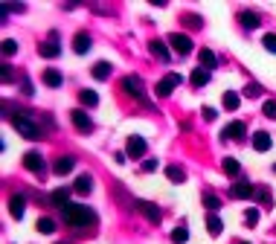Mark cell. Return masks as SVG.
Returning <instances> with one entry per match:
<instances>
[{
  "instance_id": "obj_23",
  "label": "cell",
  "mask_w": 276,
  "mask_h": 244,
  "mask_svg": "<svg viewBox=\"0 0 276 244\" xmlns=\"http://www.w3.org/2000/svg\"><path fill=\"white\" fill-rule=\"evenodd\" d=\"M108 76H111V64H108V61H99V64H93V79L105 81Z\"/></svg>"
},
{
  "instance_id": "obj_12",
  "label": "cell",
  "mask_w": 276,
  "mask_h": 244,
  "mask_svg": "<svg viewBox=\"0 0 276 244\" xmlns=\"http://www.w3.org/2000/svg\"><path fill=\"white\" fill-rule=\"evenodd\" d=\"M244 122H230V125L221 131V139H244Z\"/></svg>"
},
{
  "instance_id": "obj_24",
  "label": "cell",
  "mask_w": 276,
  "mask_h": 244,
  "mask_svg": "<svg viewBox=\"0 0 276 244\" xmlns=\"http://www.w3.org/2000/svg\"><path fill=\"white\" fill-rule=\"evenodd\" d=\"M50 198H53V204H58V207H67L70 204V189L67 186H64V189H56Z\"/></svg>"
},
{
  "instance_id": "obj_31",
  "label": "cell",
  "mask_w": 276,
  "mask_h": 244,
  "mask_svg": "<svg viewBox=\"0 0 276 244\" xmlns=\"http://www.w3.org/2000/svg\"><path fill=\"white\" fill-rule=\"evenodd\" d=\"M186 238H189V230H186V227H177V230L172 232V241L174 244H183Z\"/></svg>"
},
{
  "instance_id": "obj_5",
  "label": "cell",
  "mask_w": 276,
  "mask_h": 244,
  "mask_svg": "<svg viewBox=\"0 0 276 244\" xmlns=\"http://www.w3.org/2000/svg\"><path fill=\"white\" fill-rule=\"evenodd\" d=\"M169 44H172V50L177 56H189V53H192V38H189V35L174 32V35H169Z\"/></svg>"
},
{
  "instance_id": "obj_20",
  "label": "cell",
  "mask_w": 276,
  "mask_h": 244,
  "mask_svg": "<svg viewBox=\"0 0 276 244\" xmlns=\"http://www.w3.org/2000/svg\"><path fill=\"white\" fill-rule=\"evenodd\" d=\"M61 81H64V76H61L58 70H47L44 73V84L47 87H61Z\"/></svg>"
},
{
  "instance_id": "obj_38",
  "label": "cell",
  "mask_w": 276,
  "mask_h": 244,
  "mask_svg": "<svg viewBox=\"0 0 276 244\" xmlns=\"http://www.w3.org/2000/svg\"><path fill=\"white\" fill-rule=\"evenodd\" d=\"M215 116H218V111H215V108H204V119H207V122H212Z\"/></svg>"
},
{
  "instance_id": "obj_35",
  "label": "cell",
  "mask_w": 276,
  "mask_h": 244,
  "mask_svg": "<svg viewBox=\"0 0 276 244\" xmlns=\"http://www.w3.org/2000/svg\"><path fill=\"white\" fill-rule=\"evenodd\" d=\"M262 111H265L267 119H276V102H273V99H267V102L262 105Z\"/></svg>"
},
{
  "instance_id": "obj_2",
  "label": "cell",
  "mask_w": 276,
  "mask_h": 244,
  "mask_svg": "<svg viewBox=\"0 0 276 244\" xmlns=\"http://www.w3.org/2000/svg\"><path fill=\"white\" fill-rule=\"evenodd\" d=\"M12 125L18 128V134L26 139H41V128L35 125L26 114H12Z\"/></svg>"
},
{
  "instance_id": "obj_21",
  "label": "cell",
  "mask_w": 276,
  "mask_h": 244,
  "mask_svg": "<svg viewBox=\"0 0 276 244\" xmlns=\"http://www.w3.org/2000/svg\"><path fill=\"white\" fill-rule=\"evenodd\" d=\"M151 53H154V56L160 58V61H169V58H172V53H169V50H166V44H163V41H151Z\"/></svg>"
},
{
  "instance_id": "obj_32",
  "label": "cell",
  "mask_w": 276,
  "mask_h": 244,
  "mask_svg": "<svg viewBox=\"0 0 276 244\" xmlns=\"http://www.w3.org/2000/svg\"><path fill=\"white\" fill-rule=\"evenodd\" d=\"M204 204H207V207L215 212V209H221V198H215L212 192H207V195H204Z\"/></svg>"
},
{
  "instance_id": "obj_36",
  "label": "cell",
  "mask_w": 276,
  "mask_h": 244,
  "mask_svg": "<svg viewBox=\"0 0 276 244\" xmlns=\"http://www.w3.org/2000/svg\"><path fill=\"white\" fill-rule=\"evenodd\" d=\"M265 50H267V53H276V35L273 32L265 35Z\"/></svg>"
},
{
  "instance_id": "obj_7",
  "label": "cell",
  "mask_w": 276,
  "mask_h": 244,
  "mask_svg": "<svg viewBox=\"0 0 276 244\" xmlns=\"http://www.w3.org/2000/svg\"><path fill=\"white\" fill-rule=\"evenodd\" d=\"M134 207L146 215V218L151 221V224H160V218H163V212H160V207H154V204H149V201H134Z\"/></svg>"
},
{
  "instance_id": "obj_37",
  "label": "cell",
  "mask_w": 276,
  "mask_h": 244,
  "mask_svg": "<svg viewBox=\"0 0 276 244\" xmlns=\"http://www.w3.org/2000/svg\"><path fill=\"white\" fill-rule=\"evenodd\" d=\"M256 198H259L262 204H273V201H270V192H267V189H256Z\"/></svg>"
},
{
  "instance_id": "obj_3",
  "label": "cell",
  "mask_w": 276,
  "mask_h": 244,
  "mask_svg": "<svg viewBox=\"0 0 276 244\" xmlns=\"http://www.w3.org/2000/svg\"><path fill=\"white\" fill-rule=\"evenodd\" d=\"M23 169L38 174V177H44V172H47L44 154H41V151H26V154H23Z\"/></svg>"
},
{
  "instance_id": "obj_9",
  "label": "cell",
  "mask_w": 276,
  "mask_h": 244,
  "mask_svg": "<svg viewBox=\"0 0 276 244\" xmlns=\"http://www.w3.org/2000/svg\"><path fill=\"white\" fill-rule=\"evenodd\" d=\"M70 119H73V125L79 128L81 134H90V131H93V119L84 114V111H73V114H70Z\"/></svg>"
},
{
  "instance_id": "obj_41",
  "label": "cell",
  "mask_w": 276,
  "mask_h": 244,
  "mask_svg": "<svg viewBox=\"0 0 276 244\" xmlns=\"http://www.w3.org/2000/svg\"><path fill=\"white\" fill-rule=\"evenodd\" d=\"M186 21H189V26H201V18H195V15H189Z\"/></svg>"
},
{
  "instance_id": "obj_43",
  "label": "cell",
  "mask_w": 276,
  "mask_h": 244,
  "mask_svg": "<svg viewBox=\"0 0 276 244\" xmlns=\"http://www.w3.org/2000/svg\"><path fill=\"white\" fill-rule=\"evenodd\" d=\"M273 169H276V166H273Z\"/></svg>"
},
{
  "instance_id": "obj_11",
  "label": "cell",
  "mask_w": 276,
  "mask_h": 244,
  "mask_svg": "<svg viewBox=\"0 0 276 244\" xmlns=\"http://www.w3.org/2000/svg\"><path fill=\"white\" fill-rule=\"evenodd\" d=\"M125 154H128V157H143V154H146V139H143V137H128Z\"/></svg>"
},
{
  "instance_id": "obj_26",
  "label": "cell",
  "mask_w": 276,
  "mask_h": 244,
  "mask_svg": "<svg viewBox=\"0 0 276 244\" xmlns=\"http://www.w3.org/2000/svg\"><path fill=\"white\" fill-rule=\"evenodd\" d=\"M221 102H224V108H227V111H236V108L242 105V99H239V93L227 90V93H224V99H221Z\"/></svg>"
},
{
  "instance_id": "obj_25",
  "label": "cell",
  "mask_w": 276,
  "mask_h": 244,
  "mask_svg": "<svg viewBox=\"0 0 276 244\" xmlns=\"http://www.w3.org/2000/svg\"><path fill=\"white\" fill-rule=\"evenodd\" d=\"M192 84H195V87H204V84H209V70L198 67L195 73H192Z\"/></svg>"
},
{
  "instance_id": "obj_15",
  "label": "cell",
  "mask_w": 276,
  "mask_h": 244,
  "mask_svg": "<svg viewBox=\"0 0 276 244\" xmlns=\"http://www.w3.org/2000/svg\"><path fill=\"white\" fill-rule=\"evenodd\" d=\"M23 209H26V198L23 195H12L9 198V212L15 218H23Z\"/></svg>"
},
{
  "instance_id": "obj_10",
  "label": "cell",
  "mask_w": 276,
  "mask_h": 244,
  "mask_svg": "<svg viewBox=\"0 0 276 244\" xmlns=\"http://www.w3.org/2000/svg\"><path fill=\"white\" fill-rule=\"evenodd\" d=\"M230 195L239 198V201H244V198H253L256 195V186H250L247 180H239V183L230 186Z\"/></svg>"
},
{
  "instance_id": "obj_8",
  "label": "cell",
  "mask_w": 276,
  "mask_h": 244,
  "mask_svg": "<svg viewBox=\"0 0 276 244\" xmlns=\"http://www.w3.org/2000/svg\"><path fill=\"white\" fill-rule=\"evenodd\" d=\"M180 81H183V79H180V73H169L166 79L157 81V96H169V93H172Z\"/></svg>"
},
{
  "instance_id": "obj_34",
  "label": "cell",
  "mask_w": 276,
  "mask_h": 244,
  "mask_svg": "<svg viewBox=\"0 0 276 244\" xmlns=\"http://www.w3.org/2000/svg\"><path fill=\"white\" fill-rule=\"evenodd\" d=\"M244 221H247V227H256L259 224V209H247L244 212Z\"/></svg>"
},
{
  "instance_id": "obj_18",
  "label": "cell",
  "mask_w": 276,
  "mask_h": 244,
  "mask_svg": "<svg viewBox=\"0 0 276 244\" xmlns=\"http://www.w3.org/2000/svg\"><path fill=\"white\" fill-rule=\"evenodd\" d=\"M239 21H242L244 29H256V26L262 23V18H259V12H242V15H239Z\"/></svg>"
},
{
  "instance_id": "obj_30",
  "label": "cell",
  "mask_w": 276,
  "mask_h": 244,
  "mask_svg": "<svg viewBox=\"0 0 276 244\" xmlns=\"http://www.w3.org/2000/svg\"><path fill=\"white\" fill-rule=\"evenodd\" d=\"M38 232H47V235L56 232V221L53 218H38Z\"/></svg>"
},
{
  "instance_id": "obj_17",
  "label": "cell",
  "mask_w": 276,
  "mask_h": 244,
  "mask_svg": "<svg viewBox=\"0 0 276 244\" xmlns=\"http://www.w3.org/2000/svg\"><path fill=\"white\" fill-rule=\"evenodd\" d=\"M198 58H201V67H204V70H215V64H218L215 53H212V50H207V46L198 53Z\"/></svg>"
},
{
  "instance_id": "obj_40",
  "label": "cell",
  "mask_w": 276,
  "mask_h": 244,
  "mask_svg": "<svg viewBox=\"0 0 276 244\" xmlns=\"http://www.w3.org/2000/svg\"><path fill=\"white\" fill-rule=\"evenodd\" d=\"M157 169V160H146L143 163V172H154Z\"/></svg>"
},
{
  "instance_id": "obj_42",
  "label": "cell",
  "mask_w": 276,
  "mask_h": 244,
  "mask_svg": "<svg viewBox=\"0 0 276 244\" xmlns=\"http://www.w3.org/2000/svg\"><path fill=\"white\" fill-rule=\"evenodd\" d=\"M236 244H247V241H236Z\"/></svg>"
},
{
  "instance_id": "obj_16",
  "label": "cell",
  "mask_w": 276,
  "mask_h": 244,
  "mask_svg": "<svg viewBox=\"0 0 276 244\" xmlns=\"http://www.w3.org/2000/svg\"><path fill=\"white\" fill-rule=\"evenodd\" d=\"M73 50H76L79 56H84V53L90 50V35H87V32H79L76 38H73Z\"/></svg>"
},
{
  "instance_id": "obj_13",
  "label": "cell",
  "mask_w": 276,
  "mask_h": 244,
  "mask_svg": "<svg viewBox=\"0 0 276 244\" xmlns=\"http://www.w3.org/2000/svg\"><path fill=\"white\" fill-rule=\"evenodd\" d=\"M270 145H273V139H270L267 131H256V134H253V149L256 151H267Z\"/></svg>"
},
{
  "instance_id": "obj_1",
  "label": "cell",
  "mask_w": 276,
  "mask_h": 244,
  "mask_svg": "<svg viewBox=\"0 0 276 244\" xmlns=\"http://www.w3.org/2000/svg\"><path fill=\"white\" fill-rule=\"evenodd\" d=\"M61 218H64V224L67 227H90V224H96V212L87 207H81V204H67V207H61Z\"/></svg>"
},
{
  "instance_id": "obj_6",
  "label": "cell",
  "mask_w": 276,
  "mask_h": 244,
  "mask_svg": "<svg viewBox=\"0 0 276 244\" xmlns=\"http://www.w3.org/2000/svg\"><path fill=\"white\" fill-rule=\"evenodd\" d=\"M38 53L44 58H58L61 56V46H58V32H50V41H44V44L38 46Z\"/></svg>"
},
{
  "instance_id": "obj_29",
  "label": "cell",
  "mask_w": 276,
  "mask_h": 244,
  "mask_svg": "<svg viewBox=\"0 0 276 244\" xmlns=\"http://www.w3.org/2000/svg\"><path fill=\"white\" fill-rule=\"evenodd\" d=\"M221 166H224V172H227V174H239V172H242V166H239V160H236V157H224V163H221Z\"/></svg>"
},
{
  "instance_id": "obj_4",
  "label": "cell",
  "mask_w": 276,
  "mask_h": 244,
  "mask_svg": "<svg viewBox=\"0 0 276 244\" xmlns=\"http://www.w3.org/2000/svg\"><path fill=\"white\" fill-rule=\"evenodd\" d=\"M122 90H125L128 96H134L137 102H149V99H146V87H143V79H140V76H125V79H122Z\"/></svg>"
},
{
  "instance_id": "obj_14",
  "label": "cell",
  "mask_w": 276,
  "mask_h": 244,
  "mask_svg": "<svg viewBox=\"0 0 276 244\" xmlns=\"http://www.w3.org/2000/svg\"><path fill=\"white\" fill-rule=\"evenodd\" d=\"M73 166H76V160H73V157H58L56 166H53V172H56L58 177H64V174L73 172Z\"/></svg>"
},
{
  "instance_id": "obj_19",
  "label": "cell",
  "mask_w": 276,
  "mask_h": 244,
  "mask_svg": "<svg viewBox=\"0 0 276 244\" xmlns=\"http://www.w3.org/2000/svg\"><path fill=\"white\" fill-rule=\"evenodd\" d=\"M73 189H76L79 195H87V192L93 189V177H90V174H79V180H76V186H73Z\"/></svg>"
},
{
  "instance_id": "obj_27",
  "label": "cell",
  "mask_w": 276,
  "mask_h": 244,
  "mask_svg": "<svg viewBox=\"0 0 276 244\" xmlns=\"http://www.w3.org/2000/svg\"><path fill=\"white\" fill-rule=\"evenodd\" d=\"M207 230H209V235H221L224 224H221V218H218V215H209V218H207Z\"/></svg>"
},
{
  "instance_id": "obj_28",
  "label": "cell",
  "mask_w": 276,
  "mask_h": 244,
  "mask_svg": "<svg viewBox=\"0 0 276 244\" xmlns=\"http://www.w3.org/2000/svg\"><path fill=\"white\" fill-rule=\"evenodd\" d=\"M166 174H169V180H172V183H183V180H186V172H183V169H177V166H169Z\"/></svg>"
},
{
  "instance_id": "obj_33",
  "label": "cell",
  "mask_w": 276,
  "mask_h": 244,
  "mask_svg": "<svg viewBox=\"0 0 276 244\" xmlns=\"http://www.w3.org/2000/svg\"><path fill=\"white\" fill-rule=\"evenodd\" d=\"M15 53H18V41L6 38V41H3V56H15Z\"/></svg>"
},
{
  "instance_id": "obj_39",
  "label": "cell",
  "mask_w": 276,
  "mask_h": 244,
  "mask_svg": "<svg viewBox=\"0 0 276 244\" xmlns=\"http://www.w3.org/2000/svg\"><path fill=\"white\" fill-rule=\"evenodd\" d=\"M23 93H26V96H32L35 93V87H32V81L29 79H23Z\"/></svg>"
},
{
  "instance_id": "obj_22",
  "label": "cell",
  "mask_w": 276,
  "mask_h": 244,
  "mask_svg": "<svg viewBox=\"0 0 276 244\" xmlns=\"http://www.w3.org/2000/svg\"><path fill=\"white\" fill-rule=\"evenodd\" d=\"M79 102L84 105V108H96V105H99V96H96V90H81Z\"/></svg>"
}]
</instances>
